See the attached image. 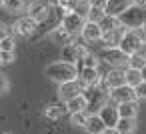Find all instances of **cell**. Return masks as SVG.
<instances>
[{
    "label": "cell",
    "mask_w": 146,
    "mask_h": 134,
    "mask_svg": "<svg viewBox=\"0 0 146 134\" xmlns=\"http://www.w3.org/2000/svg\"><path fill=\"white\" fill-rule=\"evenodd\" d=\"M124 72H126V84H128V86L136 88V86L142 82V72H140L138 68H130V66H128Z\"/></svg>",
    "instance_id": "cell-25"
},
{
    "label": "cell",
    "mask_w": 146,
    "mask_h": 134,
    "mask_svg": "<svg viewBox=\"0 0 146 134\" xmlns=\"http://www.w3.org/2000/svg\"><path fill=\"white\" fill-rule=\"evenodd\" d=\"M146 66V62L142 60V58H138V56H130V68H138V70H142Z\"/></svg>",
    "instance_id": "cell-34"
},
{
    "label": "cell",
    "mask_w": 146,
    "mask_h": 134,
    "mask_svg": "<svg viewBox=\"0 0 146 134\" xmlns=\"http://www.w3.org/2000/svg\"><path fill=\"white\" fill-rule=\"evenodd\" d=\"M82 94H84V98L88 102V112H92V114H98V110L102 106H106L108 100H110L108 90L102 88V86H88Z\"/></svg>",
    "instance_id": "cell-2"
},
{
    "label": "cell",
    "mask_w": 146,
    "mask_h": 134,
    "mask_svg": "<svg viewBox=\"0 0 146 134\" xmlns=\"http://www.w3.org/2000/svg\"><path fill=\"white\" fill-rule=\"evenodd\" d=\"M140 72H142V82H146V66H144Z\"/></svg>",
    "instance_id": "cell-41"
},
{
    "label": "cell",
    "mask_w": 146,
    "mask_h": 134,
    "mask_svg": "<svg viewBox=\"0 0 146 134\" xmlns=\"http://www.w3.org/2000/svg\"><path fill=\"white\" fill-rule=\"evenodd\" d=\"M78 78H80V80H84V84H86V86H100V84H102V80H104V78L100 76L98 68H82Z\"/></svg>",
    "instance_id": "cell-15"
},
{
    "label": "cell",
    "mask_w": 146,
    "mask_h": 134,
    "mask_svg": "<svg viewBox=\"0 0 146 134\" xmlns=\"http://www.w3.org/2000/svg\"><path fill=\"white\" fill-rule=\"evenodd\" d=\"M62 60L68 62V64H74V66L80 62V56H78V48H76V44H66V46H62Z\"/></svg>",
    "instance_id": "cell-21"
},
{
    "label": "cell",
    "mask_w": 146,
    "mask_h": 134,
    "mask_svg": "<svg viewBox=\"0 0 146 134\" xmlns=\"http://www.w3.org/2000/svg\"><path fill=\"white\" fill-rule=\"evenodd\" d=\"M10 88V82H8V76L4 72H0V94H6Z\"/></svg>",
    "instance_id": "cell-32"
},
{
    "label": "cell",
    "mask_w": 146,
    "mask_h": 134,
    "mask_svg": "<svg viewBox=\"0 0 146 134\" xmlns=\"http://www.w3.org/2000/svg\"><path fill=\"white\" fill-rule=\"evenodd\" d=\"M100 28H102L104 32H112V30H120L122 24H120V20H118L116 16H104V18L100 20Z\"/></svg>",
    "instance_id": "cell-24"
},
{
    "label": "cell",
    "mask_w": 146,
    "mask_h": 134,
    "mask_svg": "<svg viewBox=\"0 0 146 134\" xmlns=\"http://www.w3.org/2000/svg\"><path fill=\"white\" fill-rule=\"evenodd\" d=\"M78 94H82V92H80V88H78L76 80H74V82H66V84H60V86H58V96H60V100H62V102H68L70 98H74V96H78Z\"/></svg>",
    "instance_id": "cell-16"
},
{
    "label": "cell",
    "mask_w": 146,
    "mask_h": 134,
    "mask_svg": "<svg viewBox=\"0 0 146 134\" xmlns=\"http://www.w3.org/2000/svg\"><path fill=\"white\" fill-rule=\"evenodd\" d=\"M84 130H86L88 134H102V132L106 130V124L102 122V118H100L98 114H90V118H88Z\"/></svg>",
    "instance_id": "cell-19"
},
{
    "label": "cell",
    "mask_w": 146,
    "mask_h": 134,
    "mask_svg": "<svg viewBox=\"0 0 146 134\" xmlns=\"http://www.w3.org/2000/svg\"><path fill=\"white\" fill-rule=\"evenodd\" d=\"M142 32H146V20H144V24H142Z\"/></svg>",
    "instance_id": "cell-42"
},
{
    "label": "cell",
    "mask_w": 146,
    "mask_h": 134,
    "mask_svg": "<svg viewBox=\"0 0 146 134\" xmlns=\"http://www.w3.org/2000/svg\"><path fill=\"white\" fill-rule=\"evenodd\" d=\"M104 16H106L104 10H100V8H88L86 20H88V22H96V24H100V20H102Z\"/></svg>",
    "instance_id": "cell-30"
},
{
    "label": "cell",
    "mask_w": 146,
    "mask_h": 134,
    "mask_svg": "<svg viewBox=\"0 0 146 134\" xmlns=\"http://www.w3.org/2000/svg\"><path fill=\"white\" fill-rule=\"evenodd\" d=\"M124 84H126V72H124L122 68H112V70L104 76V80H102L100 86L110 92V90H114V88H118V86H124Z\"/></svg>",
    "instance_id": "cell-8"
},
{
    "label": "cell",
    "mask_w": 146,
    "mask_h": 134,
    "mask_svg": "<svg viewBox=\"0 0 146 134\" xmlns=\"http://www.w3.org/2000/svg\"><path fill=\"white\" fill-rule=\"evenodd\" d=\"M50 4H54V6H58V8H62V12H64V14H68V12H76V10H74L76 0H50Z\"/></svg>",
    "instance_id": "cell-28"
},
{
    "label": "cell",
    "mask_w": 146,
    "mask_h": 134,
    "mask_svg": "<svg viewBox=\"0 0 146 134\" xmlns=\"http://www.w3.org/2000/svg\"><path fill=\"white\" fill-rule=\"evenodd\" d=\"M132 6V0H108V4L104 8L106 16H120L122 12H126L128 8Z\"/></svg>",
    "instance_id": "cell-13"
},
{
    "label": "cell",
    "mask_w": 146,
    "mask_h": 134,
    "mask_svg": "<svg viewBox=\"0 0 146 134\" xmlns=\"http://www.w3.org/2000/svg\"><path fill=\"white\" fill-rule=\"evenodd\" d=\"M88 118H90V112H88V110H82V112H74V114H70V122H72L74 126H78V128H84L86 122H88Z\"/></svg>",
    "instance_id": "cell-26"
},
{
    "label": "cell",
    "mask_w": 146,
    "mask_h": 134,
    "mask_svg": "<svg viewBox=\"0 0 146 134\" xmlns=\"http://www.w3.org/2000/svg\"><path fill=\"white\" fill-rule=\"evenodd\" d=\"M2 4H4V0H0V8H2Z\"/></svg>",
    "instance_id": "cell-43"
},
{
    "label": "cell",
    "mask_w": 146,
    "mask_h": 134,
    "mask_svg": "<svg viewBox=\"0 0 146 134\" xmlns=\"http://www.w3.org/2000/svg\"><path fill=\"white\" fill-rule=\"evenodd\" d=\"M98 116L102 118V122L106 124V128H116V124H118V120H120L118 106H112L110 102L98 110Z\"/></svg>",
    "instance_id": "cell-11"
},
{
    "label": "cell",
    "mask_w": 146,
    "mask_h": 134,
    "mask_svg": "<svg viewBox=\"0 0 146 134\" xmlns=\"http://www.w3.org/2000/svg\"><path fill=\"white\" fill-rule=\"evenodd\" d=\"M126 32V28L122 26L120 30H112V32H104V36H102V42H104V46L106 48H118V44H120V40H122V34Z\"/></svg>",
    "instance_id": "cell-17"
},
{
    "label": "cell",
    "mask_w": 146,
    "mask_h": 134,
    "mask_svg": "<svg viewBox=\"0 0 146 134\" xmlns=\"http://www.w3.org/2000/svg\"><path fill=\"white\" fill-rule=\"evenodd\" d=\"M72 36H78V34H82V28H84V24H86V16H82L80 12H68V14H64L62 16V22H60Z\"/></svg>",
    "instance_id": "cell-6"
},
{
    "label": "cell",
    "mask_w": 146,
    "mask_h": 134,
    "mask_svg": "<svg viewBox=\"0 0 146 134\" xmlns=\"http://www.w3.org/2000/svg\"><path fill=\"white\" fill-rule=\"evenodd\" d=\"M48 36H50V40H52V42H56V44H60V46L72 44V42H70V40H72V34H70L62 24H58L56 28H52Z\"/></svg>",
    "instance_id": "cell-14"
},
{
    "label": "cell",
    "mask_w": 146,
    "mask_h": 134,
    "mask_svg": "<svg viewBox=\"0 0 146 134\" xmlns=\"http://www.w3.org/2000/svg\"><path fill=\"white\" fill-rule=\"evenodd\" d=\"M134 90H136V100H146V82H140Z\"/></svg>",
    "instance_id": "cell-33"
},
{
    "label": "cell",
    "mask_w": 146,
    "mask_h": 134,
    "mask_svg": "<svg viewBox=\"0 0 146 134\" xmlns=\"http://www.w3.org/2000/svg\"><path fill=\"white\" fill-rule=\"evenodd\" d=\"M14 46H16V42H14V36H10V34L0 42V50L2 52H14Z\"/></svg>",
    "instance_id": "cell-31"
},
{
    "label": "cell",
    "mask_w": 146,
    "mask_h": 134,
    "mask_svg": "<svg viewBox=\"0 0 146 134\" xmlns=\"http://www.w3.org/2000/svg\"><path fill=\"white\" fill-rule=\"evenodd\" d=\"M36 28H38V22L36 20H32L28 14L26 16H22V18H18L16 20V24H14V34H20V36H32L34 32H36Z\"/></svg>",
    "instance_id": "cell-10"
},
{
    "label": "cell",
    "mask_w": 146,
    "mask_h": 134,
    "mask_svg": "<svg viewBox=\"0 0 146 134\" xmlns=\"http://www.w3.org/2000/svg\"><path fill=\"white\" fill-rule=\"evenodd\" d=\"M116 130L120 134H134L136 132V120H132V118H120L118 124H116Z\"/></svg>",
    "instance_id": "cell-23"
},
{
    "label": "cell",
    "mask_w": 146,
    "mask_h": 134,
    "mask_svg": "<svg viewBox=\"0 0 146 134\" xmlns=\"http://www.w3.org/2000/svg\"><path fill=\"white\" fill-rule=\"evenodd\" d=\"M66 108H68V114L82 112V110H88V102H86L84 94H78V96H74V98H70L66 102Z\"/></svg>",
    "instance_id": "cell-20"
},
{
    "label": "cell",
    "mask_w": 146,
    "mask_h": 134,
    "mask_svg": "<svg viewBox=\"0 0 146 134\" xmlns=\"http://www.w3.org/2000/svg\"><path fill=\"white\" fill-rule=\"evenodd\" d=\"M140 44H142L140 32H138V30H126V32L122 34V40H120L118 48H120L126 56H134V54L138 52Z\"/></svg>",
    "instance_id": "cell-4"
},
{
    "label": "cell",
    "mask_w": 146,
    "mask_h": 134,
    "mask_svg": "<svg viewBox=\"0 0 146 134\" xmlns=\"http://www.w3.org/2000/svg\"><path fill=\"white\" fill-rule=\"evenodd\" d=\"M80 36H82L86 42H102L104 30L100 28V24H96V22H88V20H86V24H84Z\"/></svg>",
    "instance_id": "cell-12"
},
{
    "label": "cell",
    "mask_w": 146,
    "mask_h": 134,
    "mask_svg": "<svg viewBox=\"0 0 146 134\" xmlns=\"http://www.w3.org/2000/svg\"><path fill=\"white\" fill-rule=\"evenodd\" d=\"M14 52H2L0 50V58H2V64H10V62H14Z\"/></svg>",
    "instance_id": "cell-36"
},
{
    "label": "cell",
    "mask_w": 146,
    "mask_h": 134,
    "mask_svg": "<svg viewBox=\"0 0 146 134\" xmlns=\"http://www.w3.org/2000/svg\"><path fill=\"white\" fill-rule=\"evenodd\" d=\"M24 6H26L24 0H4V4H2V8L8 12H20Z\"/></svg>",
    "instance_id": "cell-29"
},
{
    "label": "cell",
    "mask_w": 146,
    "mask_h": 134,
    "mask_svg": "<svg viewBox=\"0 0 146 134\" xmlns=\"http://www.w3.org/2000/svg\"><path fill=\"white\" fill-rule=\"evenodd\" d=\"M0 66H2V58H0Z\"/></svg>",
    "instance_id": "cell-44"
},
{
    "label": "cell",
    "mask_w": 146,
    "mask_h": 134,
    "mask_svg": "<svg viewBox=\"0 0 146 134\" xmlns=\"http://www.w3.org/2000/svg\"><path fill=\"white\" fill-rule=\"evenodd\" d=\"M100 58L104 62H108L112 68H124V66L128 68L130 66V56H126L120 48H104Z\"/></svg>",
    "instance_id": "cell-5"
},
{
    "label": "cell",
    "mask_w": 146,
    "mask_h": 134,
    "mask_svg": "<svg viewBox=\"0 0 146 134\" xmlns=\"http://www.w3.org/2000/svg\"><path fill=\"white\" fill-rule=\"evenodd\" d=\"M66 112H68L66 102H60V104H50V106H46V108H44V116H46L48 120H60Z\"/></svg>",
    "instance_id": "cell-18"
},
{
    "label": "cell",
    "mask_w": 146,
    "mask_h": 134,
    "mask_svg": "<svg viewBox=\"0 0 146 134\" xmlns=\"http://www.w3.org/2000/svg\"><path fill=\"white\" fill-rule=\"evenodd\" d=\"M98 62H100V60H98V56L90 52L88 56H84V58L76 64V68H80V70H82V68H98Z\"/></svg>",
    "instance_id": "cell-27"
},
{
    "label": "cell",
    "mask_w": 146,
    "mask_h": 134,
    "mask_svg": "<svg viewBox=\"0 0 146 134\" xmlns=\"http://www.w3.org/2000/svg\"><path fill=\"white\" fill-rule=\"evenodd\" d=\"M118 20H120V24H122L126 30L142 28V24H144V20H146V10H142V8H138V6L132 4L126 12H122V14L118 16Z\"/></svg>",
    "instance_id": "cell-3"
},
{
    "label": "cell",
    "mask_w": 146,
    "mask_h": 134,
    "mask_svg": "<svg viewBox=\"0 0 146 134\" xmlns=\"http://www.w3.org/2000/svg\"><path fill=\"white\" fill-rule=\"evenodd\" d=\"M4 134H12V132H4Z\"/></svg>",
    "instance_id": "cell-45"
},
{
    "label": "cell",
    "mask_w": 146,
    "mask_h": 134,
    "mask_svg": "<svg viewBox=\"0 0 146 134\" xmlns=\"http://www.w3.org/2000/svg\"><path fill=\"white\" fill-rule=\"evenodd\" d=\"M26 12H28V16H30L32 20H36V22L40 24V22H44V20L48 18V14H50V4L44 2V0H34V2H30V4L26 6Z\"/></svg>",
    "instance_id": "cell-7"
},
{
    "label": "cell",
    "mask_w": 146,
    "mask_h": 134,
    "mask_svg": "<svg viewBox=\"0 0 146 134\" xmlns=\"http://www.w3.org/2000/svg\"><path fill=\"white\" fill-rule=\"evenodd\" d=\"M6 36H8V28H6L4 24H0V42H2Z\"/></svg>",
    "instance_id": "cell-38"
},
{
    "label": "cell",
    "mask_w": 146,
    "mask_h": 134,
    "mask_svg": "<svg viewBox=\"0 0 146 134\" xmlns=\"http://www.w3.org/2000/svg\"><path fill=\"white\" fill-rule=\"evenodd\" d=\"M134 56H138V58H142L146 62V40H142V44H140V48H138V52Z\"/></svg>",
    "instance_id": "cell-37"
},
{
    "label": "cell",
    "mask_w": 146,
    "mask_h": 134,
    "mask_svg": "<svg viewBox=\"0 0 146 134\" xmlns=\"http://www.w3.org/2000/svg\"><path fill=\"white\" fill-rule=\"evenodd\" d=\"M102 134H120V132H118L116 128H106V130H104Z\"/></svg>",
    "instance_id": "cell-40"
},
{
    "label": "cell",
    "mask_w": 146,
    "mask_h": 134,
    "mask_svg": "<svg viewBox=\"0 0 146 134\" xmlns=\"http://www.w3.org/2000/svg\"><path fill=\"white\" fill-rule=\"evenodd\" d=\"M108 94H110V100H112V102H116V104H124V102H136V90H134L132 86H128V84L118 86V88L110 90Z\"/></svg>",
    "instance_id": "cell-9"
},
{
    "label": "cell",
    "mask_w": 146,
    "mask_h": 134,
    "mask_svg": "<svg viewBox=\"0 0 146 134\" xmlns=\"http://www.w3.org/2000/svg\"><path fill=\"white\" fill-rule=\"evenodd\" d=\"M44 72H46V76H48L52 82H56L58 86H60V84H66V82H74V80H78V76H80V70H78L74 64H68V62H64V60H56V62L48 64Z\"/></svg>",
    "instance_id": "cell-1"
},
{
    "label": "cell",
    "mask_w": 146,
    "mask_h": 134,
    "mask_svg": "<svg viewBox=\"0 0 146 134\" xmlns=\"http://www.w3.org/2000/svg\"><path fill=\"white\" fill-rule=\"evenodd\" d=\"M106 4H108V0H88V6H90V8H100V10H104Z\"/></svg>",
    "instance_id": "cell-35"
},
{
    "label": "cell",
    "mask_w": 146,
    "mask_h": 134,
    "mask_svg": "<svg viewBox=\"0 0 146 134\" xmlns=\"http://www.w3.org/2000/svg\"><path fill=\"white\" fill-rule=\"evenodd\" d=\"M132 4L138 6V8H142V10H146V0H132Z\"/></svg>",
    "instance_id": "cell-39"
},
{
    "label": "cell",
    "mask_w": 146,
    "mask_h": 134,
    "mask_svg": "<svg viewBox=\"0 0 146 134\" xmlns=\"http://www.w3.org/2000/svg\"><path fill=\"white\" fill-rule=\"evenodd\" d=\"M116 106H118L120 118H132V120H136V116H138V104L136 102H124V104H116Z\"/></svg>",
    "instance_id": "cell-22"
}]
</instances>
